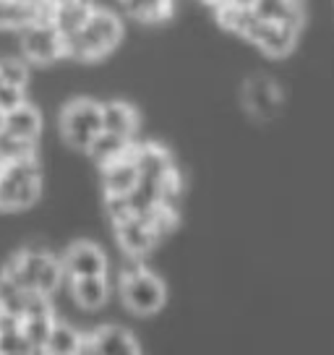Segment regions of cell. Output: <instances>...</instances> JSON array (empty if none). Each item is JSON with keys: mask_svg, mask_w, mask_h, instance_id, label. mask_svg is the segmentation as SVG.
<instances>
[{"mask_svg": "<svg viewBox=\"0 0 334 355\" xmlns=\"http://www.w3.org/2000/svg\"><path fill=\"white\" fill-rule=\"evenodd\" d=\"M123 37L121 19L110 11L91 8L81 29L66 37V55H73L78 60H97L112 53Z\"/></svg>", "mask_w": 334, "mask_h": 355, "instance_id": "obj_1", "label": "cell"}, {"mask_svg": "<svg viewBox=\"0 0 334 355\" xmlns=\"http://www.w3.org/2000/svg\"><path fill=\"white\" fill-rule=\"evenodd\" d=\"M39 191H42V175L34 157L0 165V209H26L39 199Z\"/></svg>", "mask_w": 334, "mask_h": 355, "instance_id": "obj_2", "label": "cell"}, {"mask_svg": "<svg viewBox=\"0 0 334 355\" xmlns=\"http://www.w3.org/2000/svg\"><path fill=\"white\" fill-rule=\"evenodd\" d=\"M102 131V105L94 100H73L60 112V133L68 146L87 152Z\"/></svg>", "mask_w": 334, "mask_h": 355, "instance_id": "obj_3", "label": "cell"}, {"mask_svg": "<svg viewBox=\"0 0 334 355\" xmlns=\"http://www.w3.org/2000/svg\"><path fill=\"white\" fill-rule=\"evenodd\" d=\"M19 42H21L24 58L32 63H39V66L55 63L66 55V37L58 32L55 24L50 21V16H42V19L21 26Z\"/></svg>", "mask_w": 334, "mask_h": 355, "instance_id": "obj_4", "label": "cell"}, {"mask_svg": "<svg viewBox=\"0 0 334 355\" xmlns=\"http://www.w3.org/2000/svg\"><path fill=\"white\" fill-rule=\"evenodd\" d=\"M123 303L139 316H149L165 306V285L144 269H136L131 275H123L121 285Z\"/></svg>", "mask_w": 334, "mask_h": 355, "instance_id": "obj_5", "label": "cell"}, {"mask_svg": "<svg viewBox=\"0 0 334 355\" xmlns=\"http://www.w3.org/2000/svg\"><path fill=\"white\" fill-rule=\"evenodd\" d=\"M243 37H248L254 44H258L267 55L282 58L288 55L295 47V37H298V26L285 21H261L254 16V21L248 24Z\"/></svg>", "mask_w": 334, "mask_h": 355, "instance_id": "obj_6", "label": "cell"}, {"mask_svg": "<svg viewBox=\"0 0 334 355\" xmlns=\"http://www.w3.org/2000/svg\"><path fill=\"white\" fill-rule=\"evenodd\" d=\"M141 350L136 337L123 327H102L91 337L81 340V353H105V355H136Z\"/></svg>", "mask_w": 334, "mask_h": 355, "instance_id": "obj_7", "label": "cell"}, {"mask_svg": "<svg viewBox=\"0 0 334 355\" xmlns=\"http://www.w3.org/2000/svg\"><path fill=\"white\" fill-rule=\"evenodd\" d=\"M63 261V272L68 277H84V275H107V256L100 245L94 243H73L66 251Z\"/></svg>", "mask_w": 334, "mask_h": 355, "instance_id": "obj_8", "label": "cell"}, {"mask_svg": "<svg viewBox=\"0 0 334 355\" xmlns=\"http://www.w3.org/2000/svg\"><path fill=\"white\" fill-rule=\"evenodd\" d=\"M115 233H118V243L125 254L131 256H144L155 248L157 238L159 235L155 233V227L141 217V214H134L128 220H123L115 225Z\"/></svg>", "mask_w": 334, "mask_h": 355, "instance_id": "obj_9", "label": "cell"}, {"mask_svg": "<svg viewBox=\"0 0 334 355\" xmlns=\"http://www.w3.org/2000/svg\"><path fill=\"white\" fill-rule=\"evenodd\" d=\"M45 256H47L45 248H34V245L24 248L21 254H16L11 261H8L6 272H3V277L8 279L11 285H16L19 290L29 293V290H34L37 272H39V266H42V261H45Z\"/></svg>", "mask_w": 334, "mask_h": 355, "instance_id": "obj_10", "label": "cell"}, {"mask_svg": "<svg viewBox=\"0 0 334 355\" xmlns=\"http://www.w3.org/2000/svg\"><path fill=\"white\" fill-rule=\"evenodd\" d=\"M245 107L258 118H272L279 110V89L272 78L256 76L248 78L243 87Z\"/></svg>", "mask_w": 334, "mask_h": 355, "instance_id": "obj_11", "label": "cell"}, {"mask_svg": "<svg viewBox=\"0 0 334 355\" xmlns=\"http://www.w3.org/2000/svg\"><path fill=\"white\" fill-rule=\"evenodd\" d=\"M136 183H139V167L134 162V155H125L110 165H102L105 196H128L136 189Z\"/></svg>", "mask_w": 334, "mask_h": 355, "instance_id": "obj_12", "label": "cell"}, {"mask_svg": "<svg viewBox=\"0 0 334 355\" xmlns=\"http://www.w3.org/2000/svg\"><path fill=\"white\" fill-rule=\"evenodd\" d=\"M71 293L81 309L97 311L110 298V285L105 275H84V277H71Z\"/></svg>", "mask_w": 334, "mask_h": 355, "instance_id": "obj_13", "label": "cell"}, {"mask_svg": "<svg viewBox=\"0 0 334 355\" xmlns=\"http://www.w3.org/2000/svg\"><path fill=\"white\" fill-rule=\"evenodd\" d=\"M3 131L16 136V139H24V141H37V136L42 131V115L29 102H21L19 107L6 112Z\"/></svg>", "mask_w": 334, "mask_h": 355, "instance_id": "obj_14", "label": "cell"}, {"mask_svg": "<svg viewBox=\"0 0 334 355\" xmlns=\"http://www.w3.org/2000/svg\"><path fill=\"white\" fill-rule=\"evenodd\" d=\"M134 162L139 167V178H146V180H162V178L173 170L170 165V155L167 149H162L159 144H141L134 146Z\"/></svg>", "mask_w": 334, "mask_h": 355, "instance_id": "obj_15", "label": "cell"}, {"mask_svg": "<svg viewBox=\"0 0 334 355\" xmlns=\"http://www.w3.org/2000/svg\"><path fill=\"white\" fill-rule=\"evenodd\" d=\"M139 128V115L125 102H107L102 105V131H110L123 139H134Z\"/></svg>", "mask_w": 334, "mask_h": 355, "instance_id": "obj_16", "label": "cell"}, {"mask_svg": "<svg viewBox=\"0 0 334 355\" xmlns=\"http://www.w3.org/2000/svg\"><path fill=\"white\" fill-rule=\"evenodd\" d=\"M251 11L261 21H285L301 29L303 24V6L301 0H256Z\"/></svg>", "mask_w": 334, "mask_h": 355, "instance_id": "obj_17", "label": "cell"}, {"mask_svg": "<svg viewBox=\"0 0 334 355\" xmlns=\"http://www.w3.org/2000/svg\"><path fill=\"white\" fill-rule=\"evenodd\" d=\"M131 149H134V141H131V139L115 136V133H110V131H100L94 136V141L89 144V149H87V155L102 167V165L115 162V159H121V157L131 155Z\"/></svg>", "mask_w": 334, "mask_h": 355, "instance_id": "obj_18", "label": "cell"}, {"mask_svg": "<svg viewBox=\"0 0 334 355\" xmlns=\"http://www.w3.org/2000/svg\"><path fill=\"white\" fill-rule=\"evenodd\" d=\"M89 6L84 0H73V3H63V6H50V21L55 24V29L63 37L73 34L81 29V24L89 16Z\"/></svg>", "mask_w": 334, "mask_h": 355, "instance_id": "obj_19", "label": "cell"}, {"mask_svg": "<svg viewBox=\"0 0 334 355\" xmlns=\"http://www.w3.org/2000/svg\"><path fill=\"white\" fill-rule=\"evenodd\" d=\"M53 324H55L53 311H45V313H24L21 319H19V329H21V334L26 337V343L32 345L34 353H42Z\"/></svg>", "mask_w": 334, "mask_h": 355, "instance_id": "obj_20", "label": "cell"}, {"mask_svg": "<svg viewBox=\"0 0 334 355\" xmlns=\"http://www.w3.org/2000/svg\"><path fill=\"white\" fill-rule=\"evenodd\" d=\"M81 340H84V337H81V334H78L73 327L55 322V324H53V329H50V334H47L42 353H50V355H76V353H81Z\"/></svg>", "mask_w": 334, "mask_h": 355, "instance_id": "obj_21", "label": "cell"}, {"mask_svg": "<svg viewBox=\"0 0 334 355\" xmlns=\"http://www.w3.org/2000/svg\"><path fill=\"white\" fill-rule=\"evenodd\" d=\"M32 345L19 329V319H0V355H29Z\"/></svg>", "mask_w": 334, "mask_h": 355, "instance_id": "obj_22", "label": "cell"}, {"mask_svg": "<svg viewBox=\"0 0 334 355\" xmlns=\"http://www.w3.org/2000/svg\"><path fill=\"white\" fill-rule=\"evenodd\" d=\"M217 19H220V24H222L225 29L245 34L248 24L254 21V11L245 8V6H235V3L222 0V3H217Z\"/></svg>", "mask_w": 334, "mask_h": 355, "instance_id": "obj_23", "label": "cell"}, {"mask_svg": "<svg viewBox=\"0 0 334 355\" xmlns=\"http://www.w3.org/2000/svg\"><path fill=\"white\" fill-rule=\"evenodd\" d=\"M63 275H66V272H63V261H60V259H55L53 254H47L45 261H42V266H39V272H37L34 290L50 298V295L58 290V285H60Z\"/></svg>", "mask_w": 334, "mask_h": 355, "instance_id": "obj_24", "label": "cell"}, {"mask_svg": "<svg viewBox=\"0 0 334 355\" xmlns=\"http://www.w3.org/2000/svg\"><path fill=\"white\" fill-rule=\"evenodd\" d=\"M29 157H34V141H24L11 133L0 131V165L13 162V159H29Z\"/></svg>", "mask_w": 334, "mask_h": 355, "instance_id": "obj_25", "label": "cell"}, {"mask_svg": "<svg viewBox=\"0 0 334 355\" xmlns=\"http://www.w3.org/2000/svg\"><path fill=\"white\" fill-rule=\"evenodd\" d=\"M0 81L8 87L26 89L29 81V66L19 58H0Z\"/></svg>", "mask_w": 334, "mask_h": 355, "instance_id": "obj_26", "label": "cell"}, {"mask_svg": "<svg viewBox=\"0 0 334 355\" xmlns=\"http://www.w3.org/2000/svg\"><path fill=\"white\" fill-rule=\"evenodd\" d=\"M105 207H107V214L112 217V225H118V222L128 220V217H134L136 214L134 207H131V201H128V196H107Z\"/></svg>", "mask_w": 334, "mask_h": 355, "instance_id": "obj_27", "label": "cell"}, {"mask_svg": "<svg viewBox=\"0 0 334 355\" xmlns=\"http://www.w3.org/2000/svg\"><path fill=\"white\" fill-rule=\"evenodd\" d=\"M21 102H26V100H24V89L8 87V84H3V87H0V110H3V112L19 107Z\"/></svg>", "mask_w": 334, "mask_h": 355, "instance_id": "obj_28", "label": "cell"}, {"mask_svg": "<svg viewBox=\"0 0 334 355\" xmlns=\"http://www.w3.org/2000/svg\"><path fill=\"white\" fill-rule=\"evenodd\" d=\"M227 3H235V6H245V8H251L256 0H227Z\"/></svg>", "mask_w": 334, "mask_h": 355, "instance_id": "obj_29", "label": "cell"}, {"mask_svg": "<svg viewBox=\"0 0 334 355\" xmlns=\"http://www.w3.org/2000/svg\"><path fill=\"white\" fill-rule=\"evenodd\" d=\"M16 3H24V6H45L47 0H16Z\"/></svg>", "mask_w": 334, "mask_h": 355, "instance_id": "obj_30", "label": "cell"}, {"mask_svg": "<svg viewBox=\"0 0 334 355\" xmlns=\"http://www.w3.org/2000/svg\"><path fill=\"white\" fill-rule=\"evenodd\" d=\"M63 3H73V0H47V6H63Z\"/></svg>", "mask_w": 334, "mask_h": 355, "instance_id": "obj_31", "label": "cell"}, {"mask_svg": "<svg viewBox=\"0 0 334 355\" xmlns=\"http://www.w3.org/2000/svg\"><path fill=\"white\" fill-rule=\"evenodd\" d=\"M206 3H214V6H217V3H222V0H206Z\"/></svg>", "mask_w": 334, "mask_h": 355, "instance_id": "obj_32", "label": "cell"}, {"mask_svg": "<svg viewBox=\"0 0 334 355\" xmlns=\"http://www.w3.org/2000/svg\"><path fill=\"white\" fill-rule=\"evenodd\" d=\"M0 87H3V81H0Z\"/></svg>", "mask_w": 334, "mask_h": 355, "instance_id": "obj_33", "label": "cell"}]
</instances>
